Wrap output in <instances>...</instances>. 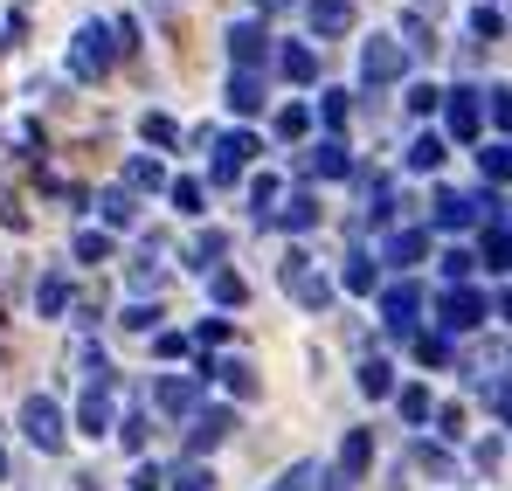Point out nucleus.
<instances>
[{
  "label": "nucleus",
  "instance_id": "58836bf2",
  "mask_svg": "<svg viewBox=\"0 0 512 491\" xmlns=\"http://www.w3.org/2000/svg\"><path fill=\"white\" fill-rule=\"evenodd\" d=\"M125 187H132V194L160 187V166H153V160H132V166H125Z\"/></svg>",
  "mask_w": 512,
  "mask_h": 491
},
{
  "label": "nucleus",
  "instance_id": "13d9d810",
  "mask_svg": "<svg viewBox=\"0 0 512 491\" xmlns=\"http://www.w3.org/2000/svg\"><path fill=\"white\" fill-rule=\"evenodd\" d=\"M416 14H436V0H416Z\"/></svg>",
  "mask_w": 512,
  "mask_h": 491
},
{
  "label": "nucleus",
  "instance_id": "09e8293b",
  "mask_svg": "<svg viewBox=\"0 0 512 491\" xmlns=\"http://www.w3.org/2000/svg\"><path fill=\"white\" fill-rule=\"evenodd\" d=\"M118 436H125V450H139V443H146V415H125Z\"/></svg>",
  "mask_w": 512,
  "mask_h": 491
},
{
  "label": "nucleus",
  "instance_id": "423d86ee",
  "mask_svg": "<svg viewBox=\"0 0 512 491\" xmlns=\"http://www.w3.org/2000/svg\"><path fill=\"white\" fill-rule=\"evenodd\" d=\"M21 429H28L35 450H63V436H70V429H63V409H56L49 395H28V402H21Z\"/></svg>",
  "mask_w": 512,
  "mask_h": 491
},
{
  "label": "nucleus",
  "instance_id": "f8f14e48",
  "mask_svg": "<svg viewBox=\"0 0 512 491\" xmlns=\"http://www.w3.org/2000/svg\"><path fill=\"white\" fill-rule=\"evenodd\" d=\"M229 429H236V415H229V409H201L194 422H187V450L208 457L215 443H229Z\"/></svg>",
  "mask_w": 512,
  "mask_h": 491
},
{
  "label": "nucleus",
  "instance_id": "5fc2aeb1",
  "mask_svg": "<svg viewBox=\"0 0 512 491\" xmlns=\"http://www.w3.org/2000/svg\"><path fill=\"white\" fill-rule=\"evenodd\" d=\"M256 14H277V7H291V0H250Z\"/></svg>",
  "mask_w": 512,
  "mask_h": 491
},
{
  "label": "nucleus",
  "instance_id": "a211bd4d",
  "mask_svg": "<svg viewBox=\"0 0 512 491\" xmlns=\"http://www.w3.org/2000/svg\"><path fill=\"white\" fill-rule=\"evenodd\" d=\"M270 222H277V229H291V236H305V229H319V201H312V194H291Z\"/></svg>",
  "mask_w": 512,
  "mask_h": 491
},
{
  "label": "nucleus",
  "instance_id": "bf43d9fd",
  "mask_svg": "<svg viewBox=\"0 0 512 491\" xmlns=\"http://www.w3.org/2000/svg\"><path fill=\"white\" fill-rule=\"evenodd\" d=\"M0 478H7V457H0Z\"/></svg>",
  "mask_w": 512,
  "mask_h": 491
},
{
  "label": "nucleus",
  "instance_id": "c85d7f7f",
  "mask_svg": "<svg viewBox=\"0 0 512 491\" xmlns=\"http://www.w3.org/2000/svg\"><path fill=\"white\" fill-rule=\"evenodd\" d=\"M208 291H215V305H243V298H250V284H243L236 270H215V277H208Z\"/></svg>",
  "mask_w": 512,
  "mask_h": 491
},
{
  "label": "nucleus",
  "instance_id": "39448f33",
  "mask_svg": "<svg viewBox=\"0 0 512 491\" xmlns=\"http://www.w3.org/2000/svg\"><path fill=\"white\" fill-rule=\"evenodd\" d=\"M367 464H374V436H367V429H346L340 457H333V471H326L319 491H353L360 478H367Z\"/></svg>",
  "mask_w": 512,
  "mask_h": 491
},
{
  "label": "nucleus",
  "instance_id": "864d4df0",
  "mask_svg": "<svg viewBox=\"0 0 512 491\" xmlns=\"http://www.w3.org/2000/svg\"><path fill=\"white\" fill-rule=\"evenodd\" d=\"M492 409H499V422L512 429V388H492Z\"/></svg>",
  "mask_w": 512,
  "mask_h": 491
},
{
  "label": "nucleus",
  "instance_id": "412c9836",
  "mask_svg": "<svg viewBox=\"0 0 512 491\" xmlns=\"http://www.w3.org/2000/svg\"><path fill=\"white\" fill-rule=\"evenodd\" d=\"M423 249H429L423 229H395V236H388V263H395V270H416V263H423Z\"/></svg>",
  "mask_w": 512,
  "mask_h": 491
},
{
  "label": "nucleus",
  "instance_id": "c03bdc74",
  "mask_svg": "<svg viewBox=\"0 0 512 491\" xmlns=\"http://www.w3.org/2000/svg\"><path fill=\"white\" fill-rule=\"evenodd\" d=\"M125 326L132 332H160V312H153V305H125Z\"/></svg>",
  "mask_w": 512,
  "mask_h": 491
},
{
  "label": "nucleus",
  "instance_id": "c9c22d12",
  "mask_svg": "<svg viewBox=\"0 0 512 491\" xmlns=\"http://www.w3.org/2000/svg\"><path fill=\"white\" fill-rule=\"evenodd\" d=\"M222 249H229V236H222V229H201V243H194V270H208Z\"/></svg>",
  "mask_w": 512,
  "mask_h": 491
},
{
  "label": "nucleus",
  "instance_id": "6ab92c4d",
  "mask_svg": "<svg viewBox=\"0 0 512 491\" xmlns=\"http://www.w3.org/2000/svg\"><path fill=\"white\" fill-rule=\"evenodd\" d=\"M263 104H270V97H263V77H243V70H236V77H229V111H236V118H256Z\"/></svg>",
  "mask_w": 512,
  "mask_h": 491
},
{
  "label": "nucleus",
  "instance_id": "f704fd0d",
  "mask_svg": "<svg viewBox=\"0 0 512 491\" xmlns=\"http://www.w3.org/2000/svg\"><path fill=\"white\" fill-rule=\"evenodd\" d=\"M167 201L180 208V215H201V180H173V187H167Z\"/></svg>",
  "mask_w": 512,
  "mask_h": 491
},
{
  "label": "nucleus",
  "instance_id": "1a4fd4ad",
  "mask_svg": "<svg viewBox=\"0 0 512 491\" xmlns=\"http://www.w3.org/2000/svg\"><path fill=\"white\" fill-rule=\"evenodd\" d=\"M416 319H423V291H416L409 277H402V284H388V291H381V326L402 339V332H416Z\"/></svg>",
  "mask_w": 512,
  "mask_h": 491
},
{
  "label": "nucleus",
  "instance_id": "f03ea898",
  "mask_svg": "<svg viewBox=\"0 0 512 491\" xmlns=\"http://www.w3.org/2000/svg\"><path fill=\"white\" fill-rule=\"evenodd\" d=\"M492 215H499V194H492V187H478V194L436 187V201H429V222H436V229H478V222H492Z\"/></svg>",
  "mask_w": 512,
  "mask_h": 491
},
{
  "label": "nucleus",
  "instance_id": "a18cd8bd",
  "mask_svg": "<svg viewBox=\"0 0 512 491\" xmlns=\"http://www.w3.org/2000/svg\"><path fill=\"white\" fill-rule=\"evenodd\" d=\"M416 353H423V367H443V360H450V339L429 332V339H416Z\"/></svg>",
  "mask_w": 512,
  "mask_h": 491
},
{
  "label": "nucleus",
  "instance_id": "6e6d98bb",
  "mask_svg": "<svg viewBox=\"0 0 512 491\" xmlns=\"http://www.w3.org/2000/svg\"><path fill=\"white\" fill-rule=\"evenodd\" d=\"M146 7H153V14H160V21H167V28H173V7H167V0H146Z\"/></svg>",
  "mask_w": 512,
  "mask_h": 491
},
{
  "label": "nucleus",
  "instance_id": "7ed1b4c3",
  "mask_svg": "<svg viewBox=\"0 0 512 491\" xmlns=\"http://www.w3.org/2000/svg\"><path fill=\"white\" fill-rule=\"evenodd\" d=\"M402 70H409V49H402V35H367L360 42V83H402Z\"/></svg>",
  "mask_w": 512,
  "mask_h": 491
},
{
  "label": "nucleus",
  "instance_id": "72a5a7b5",
  "mask_svg": "<svg viewBox=\"0 0 512 491\" xmlns=\"http://www.w3.org/2000/svg\"><path fill=\"white\" fill-rule=\"evenodd\" d=\"M270 491H319V464H291Z\"/></svg>",
  "mask_w": 512,
  "mask_h": 491
},
{
  "label": "nucleus",
  "instance_id": "4c0bfd02",
  "mask_svg": "<svg viewBox=\"0 0 512 491\" xmlns=\"http://www.w3.org/2000/svg\"><path fill=\"white\" fill-rule=\"evenodd\" d=\"M402 415H409V422H429V415H436L429 388H402Z\"/></svg>",
  "mask_w": 512,
  "mask_h": 491
},
{
  "label": "nucleus",
  "instance_id": "603ef678",
  "mask_svg": "<svg viewBox=\"0 0 512 491\" xmlns=\"http://www.w3.org/2000/svg\"><path fill=\"white\" fill-rule=\"evenodd\" d=\"M132 491H160V471H153V464H139V471H132Z\"/></svg>",
  "mask_w": 512,
  "mask_h": 491
},
{
  "label": "nucleus",
  "instance_id": "2eb2a0df",
  "mask_svg": "<svg viewBox=\"0 0 512 491\" xmlns=\"http://www.w3.org/2000/svg\"><path fill=\"white\" fill-rule=\"evenodd\" d=\"M305 173H312V180H346V173H353V153H346L340 139H326V146L305 153Z\"/></svg>",
  "mask_w": 512,
  "mask_h": 491
},
{
  "label": "nucleus",
  "instance_id": "de8ad7c7",
  "mask_svg": "<svg viewBox=\"0 0 512 491\" xmlns=\"http://www.w3.org/2000/svg\"><path fill=\"white\" fill-rule=\"evenodd\" d=\"M319 118H326V125H333V132H340V125H346V90H333V97H326V104H319Z\"/></svg>",
  "mask_w": 512,
  "mask_h": 491
},
{
  "label": "nucleus",
  "instance_id": "0eeeda50",
  "mask_svg": "<svg viewBox=\"0 0 512 491\" xmlns=\"http://www.w3.org/2000/svg\"><path fill=\"white\" fill-rule=\"evenodd\" d=\"M436 326H443V332H471V326H485V298H478L471 284H450V291L436 298Z\"/></svg>",
  "mask_w": 512,
  "mask_h": 491
},
{
  "label": "nucleus",
  "instance_id": "473e14b6",
  "mask_svg": "<svg viewBox=\"0 0 512 491\" xmlns=\"http://www.w3.org/2000/svg\"><path fill=\"white\" fill-rule=\"evenodd\" d=\"M173 491H215V478L201 471V464H173V478H167Z\"/></svg>",
  "mask_w": 512,
  "mask_h": 491
},
{
  "label": "nucleus",
  "instance_id": "79ce46f5",
  "mask_svg": "<svg viewBox=\"0 0 512 491\" xmlns=\"http://www.w3.org/2000/svg\"><path fill=\"white\" fill-rule=\"evenodd\" d=\"M436 104H443V90H429V83H409V111H416V118H429Z\"/></svg>",
  "mask_w": 512,
  "mask_h": 491
},
{
  "label": "nucleus",
  "instance_id": "4468645a",
  "mask_svg": "<svg viewBox=\"0 0 512 491\" xmlns=\"http://www.w3.org/2000/svg\"><path fill=\"white\" fill-rule=\"evenodd\" d=\"M77 429H84V436H111V429H118V415H111V388H90L84 402H77Z\"/></svg>",
  "mask_w": 512,
  "mask_h": 491
},
{
  "label": "nucleus",
  "instance_id": "393cba45",
  "mask_svg": "<svg viewBox=\"0 0 512 491\" xmlns=\"http://www.w3.org/2000/svg\"><path fill=\"white\" fill-rule=\"evenodd\" d=\"M402 160H409V173H436V166H443V139H436V132L409 139V153H402Z\"/></svg>",
  "mask_w": 512,
  "mask_h": 491
},
{
  "label": "nucleus",
  "instance_id": "cd10ccee",
  "mask_svg": "<svg viewBox=\"0 0 512 491\" xmlns=\"http://www.w3.org/2000/svg\"><path fill=\"white\" fill-rule=\"evenodd\" d=\"M305 132H312V111H305V104H284V111H277V139L291 146V139H305Z\"/></svg>",
  "mask_w": 512,
  "mask_h": 491
},
{
  "label": "nucleus",
  "instance_id": "4d7b16f0",
  "mask_svg": "<svg viewBox=\"0 0 512 491\" xmlns=\"http://www.w3.org/2000/svg\"><path fill=\"white\" fill-rule=\"evenodd\" d=\"M499 319H506V326H512V284H506V298H499Z\"/></svg>",
  "mask_w": 512,
  "mask_h": 491
},
{
  "label": "nucleus",
  "instance_id": "c756f323",
  "mask_svg": "<svg viewBox=\"0 0 512 491\" xmlns=\"http://www.w3.org/2000/svg\"><path fill=\"white\" fill-rule=\"evenodd\" d=\"M478 160H485V180H492V187H499V180H512V139H506V146H485Z\"/></svg>",
  "mask_w": 512,
  "mask_h": 491
},
{
  "label": "nucleus",
  "instance_id": "f257e3e1",
  "mask_svg": "<svg viewBox=\"0 0 512 491\" xmlns=\"http://www.w3.org/2000/svg\"><path fill=\"white\" fill-rule=\"evenodd\" d=\"M125 56V42H118V21H84L77 28V42H70V77H104L111 63Z\"/></svg>",
  "mask_w": 512,
  "mask_h": 491
},
{
  "label": "nucleus",
  "instance_id": "3c124183",
  "mask_svg": "<svg viewBox=\"0 0 512 491\" xmlns=\"http://www.w3.org/2000/svg\"><path fill=\"white\" fill-rule=\"evenodd\" d=\"M436 422H443V436H464V409L450 402V409H436Z\"/></svg>",
  "mask_w": 512,
  "mask_h": 491
},
{
  "label": "nucleus",
  "instance_id": "e433bc0d",
  "mask_svg": "<svg viewBox=\"0 0 512 491\" xmlns=\"http://www.w3.org/2000/svg\"><path fill=\"white\" fill-rule=\"evenodd\" d=\"M471 270H478V256H471V249H443V277H450V284H464Z\"/></svg>",
  "mask_w": 512,
  "mask_h": 491
},
{
  "label": "nucleus",
  "instance_id": "a878e982",
  "mask_svg": "<svg viewBox=\"0 0 512 491\" xmlns=\"http://www.w3.org/2000/svg\"><path fill=\"white\" fill-rule=\"evenodd\" d=\"M215 374H222V388H229L236 402H250V395H256V367H250V360H222Z\"/></svg>",
  "mask_w": 512,
  "mask_h": 491
},
{
  "label": "nucleus",
  "instance_id": "4be33fe9",
  "mask_svg": "<svg viewBox=\"0 0 512 491\" xmlns=\"http://www.w3.org/2000/svg\"><path fill=\"white\" fill-rule=\"evenodd\" d=\"M277 70H284L291 83H312V77H319V56L298 49V42H284V49H277Z\"/></svg>",
  "mask_w": 512,
  "mask_h": 491
},
{
  "label": "nucleus",
  "instance_id": "8fccbe9b",
  "mask_svg": "<svg viewBox=\"0 0 512 491\" xmlns=\"http://www.w3.org/2000/svg\"><path fill=\"white\" fill-rule=\"evenodd\" d=\"M492 118L512 132V83H506V90H492Z\"/></svg>",
  "mask_w": 512,
  "mask_h": 491
},
{
  "label": "nucleus",
  "instance_id": "ea45409f",
  "mask_svg": "<svg viewBox=\"0 0 512 491\" xmlns=\"http://www.w3.org/2000/svg\"><path fill=\"white\" fill-rule=\"evenodd\" d=\"M139 132H146V139H153V146H173V139H180V125H173L167 111H153V118H146V125H139Z\"/></svg>",
  "mask_w": 512,
  "mask_h": 491
},
{
  "label": "nucleus",
  "instance_id": "6e6552de",
  "mask_svg": "<svg viewBox=\"0 0 512 491\" xmlns=\"http://www.w3.org/2000/svg\"><path fill=\"white\" fill-rule=\"evenodd\" d=\"M256 153H263V139H256V132H222V139H215V166H208V173H215V187H229Z\"/></svg>",
  "mask_w": 512,
  "mask_h": 491
},
{
  "label": "nucleus",
  "instance_id": "5701e85b",
  "mask_svg": "<svg viewBox=\"0 0 512 491\" xmlns=\"http://www.w3.org/2000/svg\"><path fill=\"white\" fill-rule=\"evenodd\" d=\"M97 208H104V222H111V229H132V215H139L132 187H111V194H97Z\"/></svg>",
  "mask_w": 512,
  "mask_h": 491
},
{
  "label": "nucleus",
  "instance_id": "9b49d317",
  "mask_svg": "<svg viewBox=\"0 0 512 491\" xmlns=\"http://www.w3.org/2000/svg\"><path fill=\"white\" fill-rule=\"evenodd\" d=\"M263 56H270L263 21H236V28H229V63H236L243 77H256V70H263Z\"/></svg>",
  "mask_w": 512,
  "mask_h": 491
},
{
  "label": "nucleus",
  "instance_id": "a19ab883",
  "mask_svg": "<svg viewBox=\"0 0 512 491\" xmlns=\"http://www.w3.org/2000/svg\"><path fill=\"white\" fill-rule=\"evenodd\" d=\"M153 353L160 360H187V332H153Z\"/></svg>",
  "mask_w": 512,
  "mask_h": 491
},
{
  "label": "nucleus",
  "instance_id": "20e7f679",
  "mask_svg": "<svg viewBox=\"0 0 512 491\" xmlns=\"http://www.w3.org/2000/svg\"><path fill=\"white\" fill-rule=\"evenodd\" d=\"M277 277H284V291H291V298H298L305 312H326V305H333V284H326V277L312 270V256H305V249H291Z\"/></svg>",
  "mask_w": 512,
  "mask_h": 491
},
{
  "label": "nucleus",
  "instance_id": "b1692460",
  "mask_svg": "<svg viewBox=\"0 0 512 491\" xmlns=\"http://www.w3.org/2000/svg\"><path fill=\"white\" fill-rule=\"evenodd\" d=\"M360 395H374V402H381V395H395V367H388L381 353H374V360H360Z\"/></svg>",
  "mask_w": 512,
  "mask_h": 491
},
{
  "label": "nucleus",
  "instance_id": "2f4dec72",
  "mask_svg": "<svg viewBox=\"0 0 512 491\" xmlns=\"http://www.w3.org/2000/svg\"><path fill=\"white\" fill-rule=\"evenodd\" d=\"M402 49H409V56H429V49H436V42H429V21H423V14H409V21H402Z\"/></svg>",
  "mask_w": 512,
  "mask_h": 491
},
{
  "label": "nucleus",
  "instance_id": "ddd939ff",
  "mask_svg": "<svg viewBox=\"0 0 512 491\" xmlns=\"http://www.w3.org/2000/svg\"><path fill=\"white\" fill-rule=\"evenodd\" d=\"M160 409L194 422V415H201V381H194V374H167V381H160Z\"/></svg>",
  "mask_w": 512,
  "mask_h": 491
},
{
  "label": "nucleus",
  "instance_id": "37998d69",
  "mask_svg": "<svg viewBox=\"0 0 512 491\" xmlns=\"http://www.w3.org/2000/svg\"><path fill=\"white\" fill-rule=\"evenodd\" d=\"M77 256H84V263H104V256H111V236H97V229L77 236Z\"/></svg>",
  "mask_w": 512,
  "mask_h": 491
},
{
  "label": "nucleus",
  "instance_id": "9d476101",
  "mask_svg": "<svg viewBox=\"0 0 512 491\" xmlns=\"http://www.w3.org/2000/svg\"><path fill=\"white\" fill-rule=\"evenodd\" d=\"M443 125H450V139H478L485 132V104H478V90H443Z\"/></svg>",
  "mask_w": 512,
  "mask_h": 491
},
{
  "label": "nucleus",
  "instance_id": "aec40b11",
  "mask_svg": "<svg viewBox=\"0 0 512 491\" xmlns=\"http://www.w3.org/2000/svg\"><path fill=\"white\" fill-rule=\"evenodd\" d=\"M63 305H70V277L49 270V277L35 284V312H42V319H63Z\"/></svg>",
  "mask_w": 512,
  "mask_h": 491
},
{
  "label": "nucleus",
  "instance_id": "f3484780",
  "mask_svg": "<svg viewBox=\"0 0 512 491\" xmlns=\"http://www.w3.org/2000/svg\"><path fill=\"white\" fill-rule=\"evenodd\" d=\"M312 35H346L353 28V0H312Z\"/></svg>",
  "mask_w": 512,
  "mask_h": 491
},
{
  "label": "nucleus",
  "instance_id": "bb28decb",
  "mask_svg": "<svg viewBox=\"0 0 512 491\" xmlns=\"http://www.w3.org/2000/svg\"><path fill=\"white\" fill-rule=\"evenodd\" d=\"M340 284H346V291H374V284H381L374 256H360V249H353V256H346V270H340Z\"/></svg>",
  "mask_w": 512,
  "mask_h": 491
},
{
  "label": "nucleus",
  "instance_id": "7c9ffc66",
  "mask_svg": "<svg viewBox=\"0 0 512 491\" xmlns=\"http://www.w3.org/2000/svg\"><path fill=\"white\" fill-rule=\"evenodd\" d=\"M277 201H284V187H277L270 173H256V187H250V208H256V215H277Z\"/></svg>",
  "mask_w": 512,
  "mask_h": 491
},
{
  "label": "nucleus",
  "instance_id": "49530a36",
  "mask_svg": "<svg viewBox=\"0 0 512 491\" xmlns=\"http://www.w3.org/2000/svg\"><path fill=\"white\" fill-rule=\"evenodd\" d=\"M471 28H478V35H506V14H499V7H478Z\"/></svg>",
  "mask_w": 512,
  "mask_h": 491
},
{
  "label": "nucleus",
  "instance_id": "dca6fc26",
  "mask_svg": "<svg viewBox=\"0 0 512 491\" xmlns=\"http://www.w3.org/2000/svg\"><path fill=\"white\" fill-rule=\"evenodd\" d=\"M478 263H485V270H512V222H485Z\"/></svg>",
  "mask_w": 512,
  "mask_h": 491
}]
</instances>
